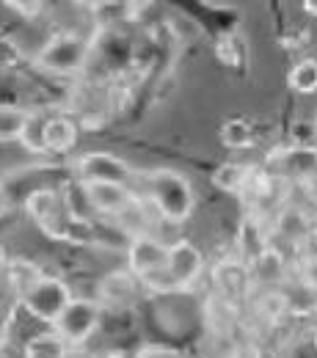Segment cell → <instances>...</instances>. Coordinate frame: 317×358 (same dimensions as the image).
<instances>
[{
    "label": "cell",
    "mask_w": 317,
    "mask_h": 358,
    "mask_svg": "<svg viewBox=\"0 0 317 358\" xmlns=\"http://www.w3.org/2000/svg\"><path fill=\"white\" fill-rule=\"evenodd\" d=\"M143 179H146V190L152 196L155 210L166 221L180 224L193 213V190L182 174L171 169H155V171H146Z\"/></svg>",
    "instance_id": "1"
},
{
    "label": "cell",
    "mask_w": 317,
    "mask_h": 358,
    "mask_svg": "<svg viewBox=\"0 0 317 358\" xmlns=\"http://www.w3.org/2000/svg\"><path fill=\"white\" fill-rule=\"evenodd\" d=\"M89 55H91L89 36H83L78 31H64V34H55L39 50L36 64L45 72H50V75H78L89 64Z\"/></svg>",
    "instance_id": "2"
},
{
    "label": "cell",
    "mask_w": 317,
    "mask_h": 358,
    "mask_svg": "<svg viewBox=\"0 0 317 358\" xmlns=\"http://www.w3.org/2000/svg\"><path fill=\"white\" fill-rule=\"evenodd\" d=\"M69 301H72V289L58 275H39L28 289L20 292L22 309L34 320L50 322V325H55V320L69 306Z\"/></svg>",
    "instance_id": "3"
},
{
    "label": "cell",
    "mask_w": 317,
    "mask_h": 358,
    "mask_svg": "<svg viewBox=\"0 0 317 358\" xmlns=\"http://www.w3.org/2000/svg\"><path fill=\"white\" fill-rule=\"evenodd\" d=\"M97 325H99V303L91 298H72L69 306L55 320L52 331L72 348V345L89 342Z\"/></svg>",
    "instance_id": "4"
},
{
    "label": "cell",
    "mask_w": 317,
    "mask_h": 358,
    "mask_svg": "<svg viewBox=\"0 0 317 358\" xmlns=\"http://www.w3.org/2000/svg\"><path fill=\"white\" fill-rule=\"evenodd\" d=\"M80 185L89 207L102 215H125L138 201L136 190L130 185H119V182H80Z\"/></svg>",
    "instance_id": "5"
},
{
    "label": "cell",
    "mask_w": 317,
    "mask_h": 358,
    "mask_svg": "<svg viewBox=\"0 0 317 358\" xmlns=\"http://www.w3.org/2000/svg\"><path fill=\"white\" fill-rule=\"evenodd\" d=\"M204 270V254L188 243V240H177L169 245V257H166V273L171 278V284L177 289H188Z\"/></svg>",
    "instance_id": "6"
},
{
    "label": "cell",
    "mask_w": 317,
    "mask_h": 358,
    "mask_svg": "<svg viewBox=\"0 0 317 358\" xmlns=\"http://www.w3.org/2000/svg\"><path fill=\"white\" fill-rule=\"evenodd\" d=\"M75 169H78L80 182H119V185H130L133 177H136V171L125 160H119V157H113L108 152H91V155L78 160Z\"/></svg>",
    "instance_id": "7"
},
{
    "label": "cell",
    "mask_w": 317,
    "mask_h": 358,
    "mask_svg": "<svg viewBox=\"0 0 317 358\" xmlns=\"http://www.w3.org/2000/svg\"><path fill=\"white\" fill-rule=\"evenodd\" d=\"M25 213L34 218V224L42 226L47 234L61 237L64 234V201L52 187H36L25 199Z\"/></svg>",
    "instance_id": "8"
},
{
    "label": "cell",
    "mask_w": 317,
    "mask_h": 358,
    "mask_svg": "<svg viewBox=\"0 0 317 358\" xmlns=\"http://www.w3.org/2000/svg\"><path fill=\"white\" fill-rule=\"evenodd\" d=\"M166 257H169V245H163L149 234H133L127 245V270L136 278H143L155 270L166 268Z\"/></svg>",
    "instance_id": "9"
},
{
    "label": "cell",
    "mask_w": 317,
    "mask_h": 358,
    "mask_svg": "<svg viewBox=\"0 0 317 358\" xmlns=\"http://www.w3.org/2000/svg\"><path fill=\"white\" fill-rule=\"evenodd\" d=\"M78 122L69 116H50L45 127V149L50 155H66L78 146Z\"/></svg>",
    "instance_id": "10"
},
{
    "label": "cell",
    "mask_w": 317,
    "mask_h": 358,
    "mask_svg": "<svg viewBox=\"0 0 317 358\" xmlns=\"http://www.w3.org/2000/svg\"><path fill=\"white\" fill-rule=\"evenodd\" d=\"M251 182H254V171L246 163H237V160L221 163L213 171V185L224 193H243L246 187H251Z\"/></svg>",
    "instance_id": "11"
},
{
    "label": "cell",
    "mask_w": 317,
    "mask_h": 358,
    "mask_svg": "<svg viewBox=\"0 0 317 358\" xmlns=\"http://www.w3.org/2000/svg\"><path fill=\"white\" fill-rule=\"evenodd\" d=\"M248 270L262 281V284H279L287 273V259L279 248L268 245L262 254H257L251 262H248Z\"/></svg>",
    "instance_id": "12"
},
{
    "label": "cell",
    "mask_w": 317,
    "mask_h": 358,
    "mask_svg": "<svg viewBox=\"0 0 317 358\" xmlns=\"http://www.w3.org/2000/svg\"><path fill=\"white\" fill-rule=\"evenodd\" d=\"M25 358H69V345L55 331H45L25 342Z\"/></svg>",
    "instance_id": "13"
},
{
    "label": "cell",
    "mask_w": 317,
    "mask_h": 358,
    "mask_svg": "<svg viewBox=\"0 0 317 358\" xmlns=\"http://www.w3.org/2000/svg\"><path fill=\"white\" fill-rule=\"evenodd\" d=\"M50 113L47 110H28L25 116V124H22V133H20V143L36 155H45V127Z\"/></svg>",
    "instance_id": "14"
},
{
    "label": "cell",
    "mask_w": 317,
    "mask_h": 358,
    "mask_svg": "<svg viewBox=\"0 0 317 358\" xmlns=\"http://www.w3.org/2000/svg\"><path fill=\"white\" fill-rule=\"evenodd\" d=\"M287 86L295 94H317V58H301L287 72Z\"/></svg>",
    "instance_id": "15"
},
{
    "label": "cell",
    "mask_w": 317,
    "mask_h": 358,
    "mask_svg": "<svg viewBox=\"0 0 317 358\" xmlns=\"http://www.w3.org/2000/svg\"><path fill=\"white\" fill-rule=\"evenodd\" d=\"M99 289H102V298L125 301V298H130L133 289H136V275H133L130 270H113V273H108V275L102 278Z\"/></svg>",
    "instance_id": "16"
},
{
    "label": "cell",
    "mask_w": 317,
    "mask_h": 358,
    "mask_svg": "<svg viewBox=\"0 0 317 358\" xmlns=\"http://www.w3.org/2000/svg\"><path fill=\"white\" fill-rule=\"evenodd\" d=\"M221 143L227 149H248L254 146V133L246 119H227L221 124Z\"/></svg>",
    "instance_id": "17"
},
{
    "label": "cell",
    "mask_w": 317,
    "mask_h": 358,
    "mask_svg": "<svg viewBox=\"0 0 317 358\" xmlns=\"http://www.w3.org/2000/svg\"><path fill=\"white\" fill-rule=\"evenodd\" d=\"M276 231H281V234L290 237V240H301V237H307V231H309V221H307V215H304L301 210L287 207V210H281L279 218H276Z\"/></svg>",
    "instance_id": "18"
},
{
    "label": "cell",
    "mask_w": 317,
    "mask_h": 358,
    "mask_svg": "<svg viewBox=\"0 0 317 358\" xmlns=\"http://www.w3.org/2000/svg\"><path fill=\"white\" fill-rule=\"evenodd\" d=\"M28 110L20 108H0V141H20Z\"/></svg>",
    "instance_id": "19"
},
{
    "label": "cell",
    "mask_w": 317,
    "mask_h": 358,
    "mask_svg": "<svg viewBox=\"0 0 317 358\" xmlns=\"http://www.w3.org/2000/svg\"><path fill=\"white\" fill-rule=\"evenodd\" d=\"M290 309V301L281 295V292H265L262 298H260V312L265 314V317H271V320H276L279 314H284Z\"/></svg>",
    "instance_id": "20"
},
{
    "label": "cell",
    "mask_w": 317,
    "mask_h": 358,
    "mask_svg": "<svg viewBox=\"0 0 317 358\" xmlns=\"http://www.w3.org/2000/svg\"><path fill=\"white\" fill-rule=\"evenodd\" d=\"M298 284L309 292V295H317V257H307L298 268Z\"/></svg>",
    "instance_id": "21"
},
{
    "label": "cell",
    "mask_w": 317,
    "mask_h": 358,
    "mask_svg": "<svg viewBox=\"0 0 317 358\" xmlns=\"http://www.w3.org/2000/svg\"><path fill=\"white\" fill-rule=\"evenodd\" d=\"M6 8L17 11V14L25 17V20H36V17L45 11V3H42V0H6Z\"/></svg>",
    "instance_id": "22"
},
{
    "label": "cell",
    "mask_w": 317,
    "mask_h": 358,
    "mask_svg": "<svg viewBox=\"0 0 317 358\" xmlns=\"http://www.w3.org/2000/svg\"><path fill=\"white\" fill-rule=\"evenodd\" d=\"M8 207H11V199H8V190H6V185L0 182V218L8 213Z\"/></svg>",
    "instance_id": "23"
},
{
    "label": "cell",
    "mask_w": 317,
    "mask_h": 358,
    "mask_svg": "<svg viewBox=\"0 0 317 358\" xmlns=\"http://www.w3.org/2000/svg\"><path fill=\"white\" fill-rule=\"evenodd\" d=\"M304 11L309 17H317V0H304Z\"/></svg>",
    "instance_id": "24"
},
{
    "label": "cell",
    "mask_w": 317,
    "mask_h": 358,
    "mask_svg": "<svg viewBox=\"0 0 317 358\" xmlns=\"http://www.w3.org/2000/svg\"><path fill=\"white\" fill-rule=\"evenodd\" d=\"M312 309L317 312V295H315V301H312Z\"/></svg>",
    "instance_id": "25"
}]
</instances>
